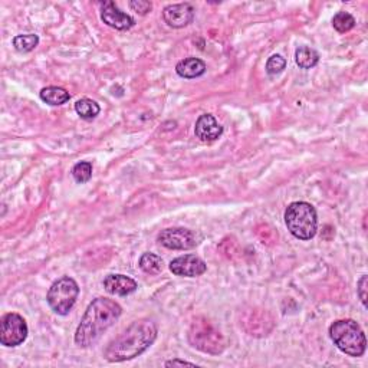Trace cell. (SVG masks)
<instances>
[{"instance_id": "obj_20", "label": "cell", "mask_w": 368, "mask_h": 368, "mask_svg": "<svg viewBox=\"0 0 368 368\" xmlns=\"http://www.w3.org/2000/svg\"><path fill=\"white\" fill-rule=\"evenodd\" d=\"M332 26L334 29L339 34H347L356 26V19L348 12H338L332 18Z\"/></svg>"}, {"instance_id": "obj_4", "label": "cell", "mask_w": 368, "mask_h": 368, "mask_svg": "<svg viewBox=\"0 0 368 368\" xmlns=\"http://www.w3.org/2000/svg\"><path fill=\"white\" fill-rule=\"evenodd\" d=\"M285 223L288 231L296 239L311 240L318 229L317 210L311 203L293 202L287 207Z\"/></svg>"}, {"instance_id": "obj_22", "label": "cell", "mask_w": 368, "mask_h": 368, "mask_svg": "<svg viewBox=\"0 0 368 368\" xmlns=\"http://www.w3.org/2000/svg\"><path fill=\"white\" fill-rule=\"evenodd\" d=\"M287 68V60L280 55H272L266 62V73L269 75H278Z\"/></svg>"}, {"instance_id": "obj_6", "label": "cell", "mask_w": 368, "mask_h": 368, "mask_svg": "<svg viewBox=\"0 0 368 368\" xmlns=\"http://www.w3.org/2000/svg\"><path fill=\"white\" fill-rule=\"evenodd\" d=\"M27 324L19 314L10 313L3 315L0 322V344L5 347H18L27 338Z\"/></svg>"}, {"instance_id": "obj_15", "label": "cell", "mask_w": 368, "mask_h": 368, "mask_svg": "<svg viewBox=\"0 0 368 368\" xmlns=\"http://www.w3.org/2000/svg\"><path fill=\"white\" fill-rule=\"evenodd\" d=\"M39 95L42 101L53 107L62 105L70 100L69 92L61 87H47L40 91Z\"/></svg>"}, {"instance_id": "obj_16", "label": "cell", "mask_w": 368, "mask_h": 368, "mask_svg": "<svg viewBox=\"0 0 368 368\" xmlns=\"http://www.w3.org/2000/svg\"><path fill=\"white\" fill-rule=\"evenodd\" d=\"M295 61H296V65H298L300 68L311 69V68L317 66V64L319 62V55L313 48L301 47L295 52Z\"/></svg>"}, {"instance_id": "obj_24", "label": "cell", "mask_w": 368, "mask_h": 368, "mask_svg": "<svg viewBox=\"0 0 368 368\" xmlns=\"http://www.w3.org/2000/svg\"><path fill=\"white\" fill-rule=\"evenodd\" d=\"M357 292L364 306H367V275H363L357 284Z\"/></svg>"}, {"instance_id": "obj_19", "label": "cell", "mask_w": 368, "mask_h": 368, "mask_svg": "<svg viewBox=\"0 0 368 368\" xmlns=\"http://www.w3.org/2000/svg\"><path fill=\"white\" fill-rule=\"evenodd\" d=\"M39 45V36L35 34H27V35H18L13 38V47L18 52L26 53L34 51Z\"/></svg>"}, {"instance_id": "obj_1", "label": "cell", "mask_w": 368, "mask_h": 368, "mask_svg": "<svg viewBox=\"0 0 368 368\" xmlns=\"http://www.w3.org/2000/svg\"><path fill=\"white\" fill-rule=\"evenodd\" d=\"M157 338V325L151 319H140L108 344L104 357L109 363L133 360L147 351Z\"/></svg>"}, {"instance_id": "obj_7", "label": "cell", "mask_w": 368, "mask_h": 368, "mask_svg": "<svg viewBox=\"0 0 368 368\" xmlns=\"http://www.w3.org/2000/svg\"><path fill=\"white\" fill-rule=\"evenodd\" d=\"M189 338L193 347L199 348L205 352L219 354L224 348L220 332L213 330V327H211V325L207 322L193 324Z\"/></svg>"}, {"instance_id": "obj_21", "label": "cell", "mask_w": 368, "mask_h": 368, "mask_svg": "<svg viewBox=\"0 0 368 368\" xmlns=\"http://www.w3.org/2000/svg\"><path fill=\"white\" fill-rule=\"evenodd\" d=\"M73 177L77 183H87L92 177V164L90 161H81L73 167Z\"/></svg>"}, {"instance_id": "obj_10", "label": "cell", "mask_w": 368, "mask_h": 368, "mask_svg": "<svg viewBox=\"0 0 368 368\" xmlns=\"http://www.w3.org/2000/svg\"><path fill=\"white\" fill-rule=\"evenodd\" d=\"M163 19L174 29L189 26L194 19V8L190 3H176L168 5L163 9Z\"/></svg>"}, {"instance_id": "obj_11", "label": "cell", "mask_w": 368, "mask_h": 368, "mask_svg": "<svg viewBox=\"0 0 368 368\" xmlns=\"http://www.w3.org/2000/svg\"><path fill=\"white\" fill-rule=\"evenodd\" d=\"M101 19L117 31H129L134 26V19L120 10L114 2H104L101 6Z\"/></svg>"}, {"instance_id": "obj_9", "label": "cell", "mask_w": 368, "mask_h": 368, "mask_svg": "<svg viewBox=\"0 0 368 368\" xmlns=\"http://www.w3.org/2000/svg\"><path fill=\"white\" fill-rule=\"evenodd\" d=\"M170 271L177 276L196 278L207 271V265L196 254H184V257H179L170 262Z\"/></svg>"}, {"instance_id": "obj_13", "label": "cell", "mask_w": 368, "mask_h": 368, "mask_svg": "<svg viewBox=\"0 0 368 368\" xmlns=\"http://www.w3.org/2000/svg\"><path fill=\"white\" fill-rule=\"evenodd\" d=\"M104 288L111 295L127 296L137 291V282L125 275H108L104 279Z\"/></svg>"}, {"instance_id": "obj_17", "label": "cell", "mask_w": 368, "mask_h": 368, "mask_svg": "<svg viewBox=\"0 0 368 368\" xmlns=\"http://www.w3.org/2000/svg\"><path fill=\"white\" fill-rule=\"evenodd\" d=\"M141 271L148 274V275H159L163 271V259L159 257V254L147 252L143 257L140 258L138 262Z\"/></svg>"}, {"instance_id": "obj_12", "label": "cell", "mask_w": 368, "mask_h": 368, "mask_svg": "<svg viewBox=\"0 0 368 368\" xmlns=\"http://www.w3.org/2000/svg\"><path fill=\"white\" fill-rule=\"evenodd\" d=\"M194 134L205 143H211V141L219 140V137L223 134V127L211 114H203L196 121Z\"/></svg>"}, {"instance_id": "obj_8", "label": "cell", "mask_w": 368, "mask_h": 368, "mask_svg": "<svg viewBox=\"0 0 368 368\" xmlns=\"http://www.w3.org/2000/svg\"><path fill=\"white\" fill-rule=\"evenodd\" d=\"M159 244L167 249L173 250H189L200 244V237L193 231L184 228H170L164 229L159 237Z\"/></svg>"}, {"instance_id": "obj_5", "label": "cell", "mask_w": 368, "mask_h": 368, "mask_svg": "<svg viewBox=\"0 0 368 368\" xmlns=\"http://www.w3.org/2000/svg\"><path fill=\"white\" fill-rule=\"evenodd\" d=\"M78 295L79 287L77 282L69 276H62L58 280H55L49 288L47 301L55 314L68 315L70 309L74 308Z\"/></svg>"}, {"instance_id": "obj_2", "label": "cell", "mask_w": 368, "mask_h": 368, "mask_svg": "<svg viewBox=\"0 0 368 368\" xmlns=\"http://www.w3.org/2000/svg\"><path fill=\"white\" fill-rule=\"evenodd\" d=\"M122 314V308L108 298L94 300L78 325L75 343L82 348H88L98 343L103 334L114 325Z\"/></svg>"}, {"instance_id": "obj_25", "label": "cell", "mask_w": 368, "mask_h": 368, "mask_svg": "<svg viewBox=\"0 0 368 368\" xmlns=\"http://www.w3.org/2000/svg\"><path fill=\"white\" fill-rule=\"evenodd\" d=\"M174 365H192V367H196V364L189 363V361H183V360H172V361L166 363V367H174Z\"/></svg>"}, {"instance_id": "obj_18", "label": "cell", "mask_w": 368, "mask_h": 368, "mask_svg": "<svg viewBox=\"0 0 368 368\" xmlns=\"http://www.w3.org/2000/svg\"><path fill=\"white\" fill-rule=\"evenodd\" d=\"M75 111L82 120H94L98 114H100L101 108L95 101L90 100V98H82V100L77 101Z\"/></svg>"}, {"instance_id": "obj_23", "label": "cell", "mask_w": 368, "mask_h": 368, "mask_svg": "<svg viewBox=\"0 0 368 368\" xmlns=\"http://www.w3.org/2000/svg\"><path fill=\"white\" fill-rule=\"evenodd\" d=\"M130 8L137 12L138 15H147L148 12H151L153 5L151 2H147V0H131L130 2Z\"/></svg>"}, {"instance_id": "obj_3", "label": "cell", "mask_w": 368, "mask_h": 368, "mask_svg": "<svg viewBox=\"0 0 368 368\" xmlns=\"http://www.w3.org/2000/svg\"><path fill=\"white\" fill-rule=\"evenodd\" d=\"M332 343L350 357H361L367 350V338L354 319H338L330 327Z\"/></svg>"}, {"instance_id": "obj_14", "label": "cell", "mask_w": 368, "mask_h": 368, "mask_svg": "<svg viewBox=\"0 0 368 368\" xmlns=\"http://www.w3.org/2000/svg\"><path fill=\"white\" fill-rule=\"evenodd\" d=\"M176 73L179 77L186 79L199 78L206 73V64L199 58L190 56V58L183 60L176 65Z\"/></svg>"}]
</instances>
